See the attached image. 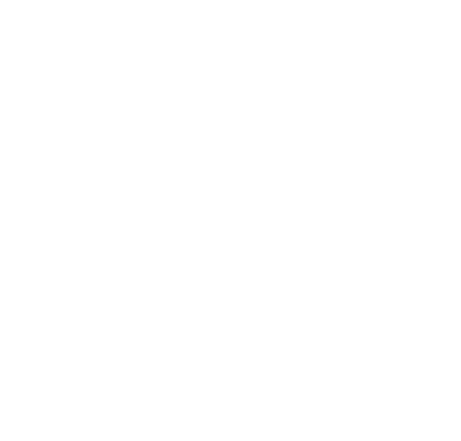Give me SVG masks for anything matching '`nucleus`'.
I'll return each instance as SVG.
<instances>
[]
</instances>
